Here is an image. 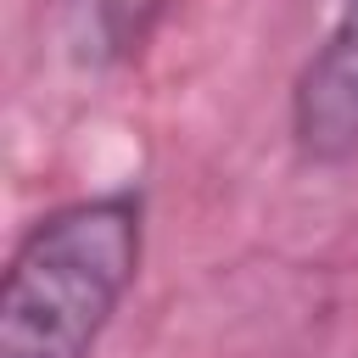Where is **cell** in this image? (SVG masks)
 Segmentation results:
<instances>
[{"mask_svg": "<svg viewBox=\"0 0 358 358\" xmlns=\"http://www.w3.org/2000/svg\"><path fill=\"white\" fill-rule=\"evenodd\" d=\"M140 268V201L90 196L39 218L0 291V358H90Z\"/></svg>", "mask_w": 358, "mask_h": 358, "instance_id": "1", "label": "cell"}, {"mask_svg": "<svg viewBox=\"0 0 358 358\" xmlns=\"http://www.w3.org/2000/svg\"><path fill=\"white\" fill-rule=\"evenodd\" d=\"M296 140L313 157H347L358 151V0L336 6V22L324 45L308 56L296 78Z\"/></svg>", "mask_w": 358, "mask_h": 358, "instance_id": "2", "label": "cell"}, {"mask_svg": "<svg viewBox=\"0 0 358 358\" xmlns=\"http://www.w3.org/2000/svg\"><path fill=\"white\" fill-rule=\"evenodd\" d=\"M168 0H73V39L84 56L106 62L145 39V28L162 17Z\"/></svg>", "mask_w": 358, "mask_h": 358, "instance_id": "3", "label": "cell"}]
</instances>
